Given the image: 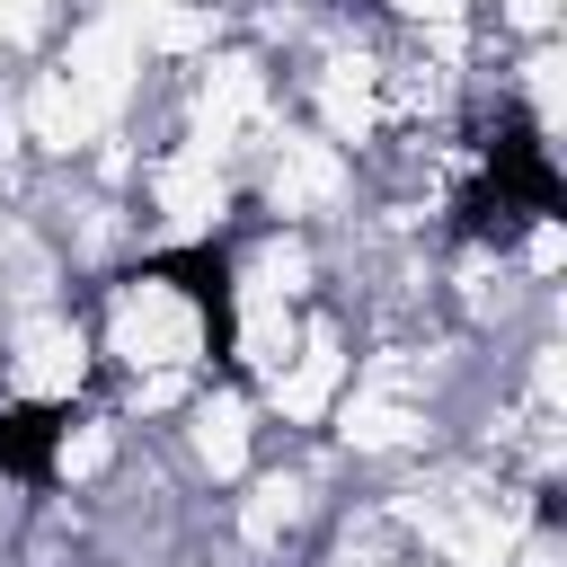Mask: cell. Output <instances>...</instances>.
<instances>
[{
  "label": "cell",
  "instance_id": "1",
  "mask_svg": "<svg viewBox=\"0 0 567 567\" xmlns=\"http://www.w3.org/2000/svg\"><path fill=\"white\" fill-rule=\"evenodd\" d=\"M558 213H567V177H558L540 124H532V115H496L487 168H478V186L461 195V239H514V230L558 221Z\"/></svg>",
  "mask_w": 567,
  "mask_h": 567
},
{
  "label": "cell",
  "instance_id": "2",
  "mask_svg": "<svg viewBox=\"0 0 567 567\" xmlns=\"http://www.w3.org/2000/svg\"><path fill=\"white\" fill-rule=\"evenodd\" d=\"M142 275L195 301V319H204V354H213V372H230V363H239V310H230V248H221V239H186V248H159V257H142Z\"/></svg>",
  "mask_w": 567,
  "mask_h": 567
},
{
  "label": "cell",
  "instance_id": "3",
  "mask_svg": "<svg viewBox=\"0 0 567 567\" xmlns=\"http://www.w3.org/2000/svg\"><path fill=\"white\" fill-rule=\"evenodd\" d=\"M62 434H71V408H62V399H44V408H0V470L27 478V487H44Z\"/></svg>",
  "mask_w": 567,
  "mask_h": 567
}]
</instances>
